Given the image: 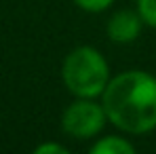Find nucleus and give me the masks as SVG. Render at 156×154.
<instances>
[{
	"label": "nucleus",
	"instance_id": "7ed1b4c3",
	"mask_svg": "<svg viewBox=\"0 0 156 154\" xmlns=\"http://www.w3.org/2000/svg\"><path fill=\"white\" fill-rule=\"evenodd\" d=\"M105 118L108 116H105V110L101 106L87 102V97H82L63 112L61 127L68 135H72L76 139H89L104 129Z\"/></svg>",
	"mask_w": 156,
	"mask_h": 154
},
{
	"label": "nucleus",
	"instance_id": "20e7f679",
	"mask_svg": "<svg viewBox=\"0 0 156 154\" xmlns=\"http://www.w3.org/2000/svg\"><path fill=\"white\" fill-rule=\"evenodd\" d=\"M141 15H135L131 11H120L116 13L110 23H108V36L114 42H131L137 38L139 30H141Z\"/></svg>",
	"mask_w": 156,
	"mask_h": 154
},
{
	"label": "nucleus",
	"instance_id": "423d86ee",
	"mask_svg": "<svg viewBox=\"0 0 156 154\" xmlns=\"http://www.w3.org/2000/svg\"><path fill=\"white\" fill-rule=\"evenodd\" d=\"M137 6H139L141 19H144L148 26L156 27V0H139Z\"/></svg>",
	"mask_w": 156,
	"mask_h": 154
},
{
	"label": "nucleus",
	"instance_id": "0eeeda50",
	"mask_svg": "<svg viewBox=\"0 0 156 154\" xmlns=\"http://www.w3.org/2000/svg\"><path fill=\"white\" fill-rule=\"evenodd\" d=\"M80 9H84V11H91V13H97V11H104L108 9L114 0H74Z\"/></svg>",
	"mask_w": 156,
	"mask_h": 154
},
{
	"label": "nucleus",
	"instance_id": "39448f33",
	"mask_svg": "<svg viewBox=\"0 0 156 154\" xmlns=\"http://www.w3.org/2000/svg\"><path fill=\"white\" fill-rule=\"evenodd\" d=\"M89 154H135V150H133V146H131L129 141L110 135V137H105V139H99V141L91 148Z\"/></svg>",
	"mask_w": 156,
	"mask_h": 154
},
{
	"label": "nucleus",
	"instance_id": "6e6552de",
	"mask_svg": "<svg viewBox=\"0 0 156 154\" xmlns=\"http://www.w3.org/2000/svg\"><path fill=\"white\" fill-rule=\"evenodd\" d=\"M32 154H70V152L63 146H59V144H42V146H38Z\"/></svg>",
	"mask_w": 156,
	"mask_h": 154
},
{
	"label": "nucleus",
	"instance_id": "f03ea898",
	"mask_svg": "<svg viewBox=\"0 0 156 154\" xmlns=\"http://www.w3.org/2000/svg\"><path fill=\"white\" fill-rule=\"evenodd\" d=\"M63 82L78 97H97L108 87V63L93 47H78L63 61Z\"/></svg>",
	"mask_w": 156,
	"mask_h": 154
},
{
	"label": "nucleus",
	"instance_id": "f257e3e1",
	"mask_svg": "<svg viewBox=\"0 0 156 154\" xmlns=\"http://www.w3.org/2000/svg\"><path fill=\"white\" fill-rule=\"evenodd\" d=\"M110 123L127 133H148L156 127V78L131 70L112 78L104 91Z\"/></svg>",
	"mask_w": 156,
	"mask_h": 154
}]
</instances>
